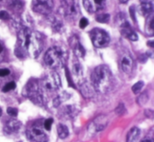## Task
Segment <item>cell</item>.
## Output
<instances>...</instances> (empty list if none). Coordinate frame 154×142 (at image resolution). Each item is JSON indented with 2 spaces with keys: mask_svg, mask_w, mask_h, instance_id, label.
<instances>
[{
  "mask_svg": "<svg viewBox=\"0 0 154 142\" xmlns=\"http://www.w3.org/2000/svg\"><path fill=\"white\" fill-rule=\"evenodd\" d=\"M9 74H10V70L8 69H6V68L0 69V76H1V77L6 76Z\"/></svg>",
  "mask_w": 154,
  "mask_h": 142,
  "instance_id": "cell-33",
  "label": "cell"
},
{
  "mask_svg": "<svg viewBox=\"0 0 154 142\" xmlns=\"http://www.w3.org/2000/svg\"><path fill=\"white\" fill-rule=\"evenodd\" d=\"M67 52L60 46H52L45 55V62L52 69H59L65 65L67 60Z\"/></svg>",
  "mask_w": 154,
  "mask_h": 142,
  "instance_id": "cell-3",
  "label": "cell"
},
{
  "mask_svg": "<svg viewBox=\"0 0 154 142\" xmlns=\"http://www.w3.org/2000/svg\"><path fill=\"white\" fill-rule=\"evenodd\" d=\"M69 97H70V95L68 94V93H67L66 92H64V93L59 94V96H57L55 99H54V101H53V105H54V107L56 108L59 107L62 102L65 101V100H67Z\"/></svg>",
  "mask_w": 154,
  "mask_h": 142,
  "instance_id": "cell-19",
  "label": "cell"
},
{
  "mask_svg": "<svg viewBox=\"0 0 154 142\" xmlns=\"http://www.w3.org/2000/svg\"><path fill=\"white\" fill-rule=\"evenodd\" d=\"M91 41L94 46L97 48H105L109 44L110 37L105 31L101 28H93L90 32Z\"/></svg>",
  "mask_w": 154,
  "mask_h": 142,
  "instance_id": "cell-7",
  "label": "cell"
},
{
  "mask_svg": "<svg viewBox=\"0 0 154 142\" xmlns=\"http://www.w3.org/2000/svg\"><path fill=\"white\" fill-rule=\"evenodd\" d=\"M108 119L107 116L101 114L95 117L88 126V130L92 133H97L102 131L107 126Z\"/></svg>",
  "mask_w": 154,
  "mask_h": 142,
  "instance_id": "cell-10",
  "label": "cell"
},
{
  "mask_svg": "<svg viewBox=\"0 0 154 142\" xmlns=\"http://www.w3.org/2000/svg\"><path fill=\"white\" fill-rule=\"evenodd\" d=\"M110 15L108 14H101L96 17V20L101 23H106L109 21Z\"/></svg>",
  "mask_w": 154,
  "mask_h": 142,
  "instance_id": "cell-25",
  "label": "cell"
},
{
  "mask_svg": "<svg viewBox=\"0 0 154 142\" xmlns=\"http://www.w3.org/2000/svg\"><path fill=\"white\" fill-rule=\"evenodd\" d=\"M10 16L8 13L6 11H0V20H6L9 19Z\"/></svg>",
  "mask_w": 154,
  "mask_h": 142,
  "instance_id": "cell-32",
  "label": "cell"
},
{
  "mask_svg": "<svg viewBox=\"0 0 154 142\" xmlns=\"http://www.w3.org/2000/svg\"><path fill=\"white\" fill-rule=\"evenodd\" d=\"M16 88V84L15 82H10L8 83H7L2 88V91L3 92H8L11 90H14V89Z\"/></svg>",
  "mask_w": 154,
  "mask_h": 142,
  "instance_id": "cell-27",
  "label": "cell"
},
{
  "mask_svg": "<svg viewBox=\"0 0 154 142\" xmlns=\"http://www.w3.org/2000/svg\"><path fill=\"white\" fill-rule=\"evenodd\" d=\"M89 24V22H88L87 19L85 17H82L80 20V23L79 25L81 28H84L87 26V25Z\"/></svg>",
  "mask_w": 154,
  "mask_h": 142,
  "instance_id": "cell-31",
  "label": "cell"
},
{
  "mask_svg": "<svg viewBox=\"0 0 154 142\" xmlns=\"http://www.w3.org/2000/svg\"><path fill=\"white\" fill-rule=\"evenodd\" d=\"M72 73H73V76L78 79H81V76H83V69L79 62L74 63L72 67Z\"/></svg>",
  "mask_w": 154,
  "mask_h": 142,
  "instance_id": "cell-21",
  "label": "cell"
},
{
  "mask_svg": "<svg viewBox=\"0 0 154 142\" xmlns=\"http://www.w3.org/2000/svg\"><path fill=\"white\" fill-rule=\"evenodd\" d=\"M121 69L124 73H130L133 67V59L129 54H124L120 60Z\"/></svg>",
  "mask_w": 154,
  "mask_h": 142,
  "instance_id": "cell-15",
  "label": "cell"
},
{
  "mask_svg": "<svg viewBox=\"0 0 154 142\" xmlns=\"http://www.w3.org/2000/svg\"><path fill=\"white\" fill-rule=\"evenodd\" d=\"M26 135L33 142H48V137L41 126L34 125L26 130Z\"/></svg>",
  "mask_w": 154,
  "mask_h": 142,
  "instance_id": "cell-9",
  "label": "cell"
},
{
  "mask_svg": "<svg viewBox=\"0 0 154 142\" xmlns=\"http://www.w3.org/2000/svg\"><path fill=\"white\" fill-rule=\"evenodd\" d=\"M59 11L65 19L70 20L77 19L80 14L79 6L76 0H62Z\"/></svg>",
  "mask_w": 154,
  "mask_h": 142,
  "instance_id": "cell-5",
  "label": "cell"
},
{
  "mask_svg": "<svg viewBox=\"0 0 154 142\" xmlns=\"http://www.w3.org/2000/svg\"><path fill=\"white\" fill-rule=\"evenodd\" d=\"M119 1L120 2H121V3H126L129 0H119Z\"/></svg>",
  "mask_w": 154,
  "mask_h": 142,
  "instance_id": "cell-37",
  "label": "cell"
},
{
  "mask_svg": "<svg viewBox=\"0 0 154 142\" xmlns=\"http://www.w3.org/2000/svg\"><path fill=\"white\" fill-rule=\"evenodd\" d=\"M81 91L83 96H84V97L90 98L92 96H93L94 91H95L94 90L92 86H90L87 82H84L81 84Z\"/></svg>",
  "mask_w": 154,
  "mask_h": 142,
  "instance_id": "cell-16",
  "label": "cell"
},
{
  "mask_svg": "<svg viewBox=\"0 0 154 142\" xmlns=\"http://www.w3.org/2000/svg\"><path fill=\"white\" fill-rule=\"evenodd\" d=\"M7 113L8 115L11 116V117H17L18 114V110L16 108L8 107L7 109Z\"/></svg>",
  "mask_w": 154,
  "mask_h": 142,
  "instance_id": "cell-29",
  "label": "cell"
},
{
  "mask_svg": "<svg viewBox=\"0 0 154 142\" xmlns=\"http://www.w3.org/2000/svg\"><path fill=\"white\" fill-rule=\"evenodd\" d=\"M153 14V13L150 14L149 16H147V20L146 25H145V31H146L147 35L149 36H153L154 33V27H153V22H154V18Z\"/></svg>",
  "mask_w": 154,
  "mask_h": 142,
  "instance_id": "cell-18",
  "label": "cell"
},
{
  "mask_svg": "<svg viewBox=\"0 0 154 142\" xmlns=\"http://www.w3.org/2000/svg\"><path fill=\"white\" fill-rule=\"evenodd\" d=\"M2 52H3V46H2V45L0 43V54L2 53Z\"/></svg>",
  "mask_w": 154,
  "mask_h": 142,
  "instance_id": "cell-36",
  "label": "cell"
},
{
  "mask_svg": "<svg viewBox=\"0 0 154 142\" xmlns=\"http://www.w3.org/2000/svg\"><path fill=\"white\" fill-rule=\"evenodd\" d=\"M53 122H54L53 118H48L47 119V120L45 121V123H44V126H45V129H46L47 130H48V131L51 130Z\"/></svg>",
  "mask_w": 154,
  "mask_h": 142,
  "instance_id": "cell-30",
  "label": "cell"
},
{
  "mask_svg": "<svg viewBox=\"0 0 154 142\" xmlns=\"http://www.w3.org/2000/svg\"><path fill=\"white\" fill-rule=\"evenodd\" d=\"M115 112L117 115H122L125 112V108L123 103H120L115 109Z\"/></svg>",
  "mask_w": 154,
  "mask_h": 142,
  "instance_id": "cell-28",
  "label": "cell"
},
{
  "mask_svg": "<svg viewBox=\"0 0 154 142\" xmlns=\"http://www.w3.org/2000/svg\"><path fill=\"white\" fill-rule=\"evenodd\" d=\"M144 82H142V81H139V82H138L137 83H135L132 88V91H133V93H135V94H138V93H140L141 91H142V88L144 87Z\"/></svg>",
  "mask_w": 154,
  "mask_h": 142,
  "instance_id": "cell-24",
  "label": "cell"
},
{
  "mask_svg": "<svg viewBox=\"0 0 154 142\" xmlns=\"http://www.w3.org/2000/svg\"><path fill=\"white\" fill-rule=\"evenodd\" d=\"M3 2H4V0H0V5H1V4H2Z\"/></svg>",
  "mask_w": 154,
  "mask_h": 142,
  "instance_id": "cell-39",
  "label": "cell"
},
{
  "mask_svg": "<svg viewBox=\"0 0 154 142\" xmlns=\"http://www.w3.org/2000/svg\"><path fill=\"white\" fill-rule=\"evenodd\" d=\"M21 126H22V123L19 120H11L7 122L5 128H4V131L6 134L8 135L15 134V133H18L20 131Z\"/></svg>",
  "mask_w": 154,
  "mask_h": 142,
  "instance_id": "cell-14",
  "label": "cell"
},
{
  "mask_svg": "<svg viewBox=\"0 0 154 142\" xmlns=\"http://www.w3.org/2000/svg\"><path fill=\"white\" fill-rule=\"evenodd\" d=\"M23 94L37 106H40L43 104V93L36 79H30L27 82L23 90Z\"/></svg>",
  "mask_w": 154,
  "mask_h": 142,
  "instance_id": "cell-4",
  "label": "cell"
},
{
  "mask_svg": "<svg viewBox=\"0 0 154 142\" xmlns=\"http://www.w3.org/2000/svg\"><path fill=\"white\" fill-rule=\"evenodd\" d=\"M77 114V109L73 106H66L63 109V114L68 117H73Z\"/></svg>",
  "mask_w": 154,
  "mask_h": 142,
  "instance_id": "cell-22",
  "label": "cell"
},
{
  "mask_svg": "<svg viewBox=\"0 0 154 142\" xmlns=\"http://www.w3.org/2000/svg\"><path fill=\"white\" fill-rule=\"evenodd\" d=\"M83 4L88 12L95 13L105 8L106 0H83Z\"/></svg>",
  "mask_w": 154,
  "mask_h": 142,
  "instance_id": "cell-11",
  "label": "cell"
},
{
  "mask_svg": "<svg viewBox=\"0 0 154 142\" xmlns=\"http://www.w3.org/2000/svg\"><path fill=\"white\" fill-rule=\"evenodd\" d=\"M142 4H152L153 5V0H140Z\"/></svg>",
  "mask_w": 154,
  "mask_h": 142,
  "instance_id": "cell-34",
  "label": "cell"
},
{
  "mask_svg": "<svg viewBox=\"0 0 154 142\" xmlns=\"http://www.w3.org/2000/svg\"><path fill=\"white\" fill-rule=\"evenodd\" d=\"M141 9H142V14L144 16H149L153 11V6L152 4H142L141 5Z\"/></svg>",
  "mask_w": 154,
  "mask_h": 142,
  "instance_id": "cell-23",
  "label": "cell"
},
{
  "mask_svg": "<svg viewBox=\"0 0 154 142\" xmlns=\"http://www.w3.org/2000/svg\"><path fill=\"white\" fill-rule=\"evenodd\" d=\"M148 100V96L146 93H143L142 94L140 95L137 99V103L139 106H144L145 103L147 102Z\"/></svg>",
  "mask_w": 154,
  "mask_h": 142,
  "instance_id": "cell-26",
  "label": "cell"
},
{
  "mask_svg": "<svg viewBox=\"0 0 154 142\" xmlns=\"http://www.w3.org/2000/svg\"><path fill=\"white\" fill-rule=\"evenodd\" d=\"M56 130H57L58 135L62 139H64L66 137H68V134H69L68 127L65 125L62 124V123H59L57 127H56Z\"/></svg>",
  "mask_w": 154,
  "mask_h": 142,
  "instance_id": "cell-20",
  "label": "cell"
},
{
  "mask_svg": "<svg viewBox=\"0 0 154 142\" xmlns=\"http://www.w3.org/2000/svg\"><path fill=\"white\" fill-rule=\"evenodd\" d=\"M91 82L95 91L108 93L113 84V76L110 68L105 64L97 66L91 74Z\"/></svg>",
  "mask_w": 154,
  "mask_h": 142,
  "instance_id": "cell-2",
  "label": "cell"
},
{
  "mask_svg": "<svg viewBox=\"0 0 154 142\" xmlns=\"http://www.w3.org/2000/svg\"><path fill=\"white\" fill-rule=\"evenodd\" d=\"M43 38L41 34L25 27L18 32L15 55L19 58H24L26 55L37 58L43 49Z\"/></svg>",
  "mask_w": 154,
  "mask_h": 142,
  "instance_id": "cell-1",
  "label": "cell"
},
{
  "mask_svg": "<svg viewBox=\"0 0 154 142\" xmlns=\"http://www.w3.org/2000/svg\"><path fill=\"white\" fill-rule=\"evenodd\" d=\"M142 142H153L151 139H144V140L142 141Z\"/></svg>",
  "mask_w": 154,
  "mask_h": 142,
  "instance_id": "cell-35",
  "label": "cell"
},
{
  "mask_svg": "<svg viewBox=\"0 0 154 142\" xmlns=\"http://www.w3.org/2000/svg\"><path fill=\"white\" fill-rule=\"evenodd\" d=\"M121 34L122 35V36L125 37V38H128L129 40L132 41H138V37L137 35L136 32L131 28L130 25L129 24L128 22H123L121 24V29H120Z\"/></svg>",
  "mask_w": 154,
  "mask_h": 142,
  "instance_id": "cell-12",
  "label": "cell"
},
{
  "mask_svg": "<svg viewBox=\"0 0 154 142\" xmlns=\"http://www.w3.org/2000/svg\"><path fill=\"white\" fill-rule=\"evenodd\" d=\"M2 109L0 108V117L2 116Z\"/></svg>",
  "mask_w": 154,
  "mask_h": 142,
  "instance_id": "cell-38",
  "label": "cell"
},
{
  "mask_svg": "<svg viewBox=\"0 0 154 142\" xmlns=\"http://www.w3.org/2000/svg\"><path fill=\"white\" fill-rule=\"evenodd\" d=\"M39 85L42 93L45 92H54L58 90L61 86L60 78L56 73L51 72L44 77Z\"/></svg>",
  "mask_w": 154,
  "mask_h": 142,
  "instance_id": "cell-6",
  "label": "cell"
},
{
  "mask_svg": "<svg viewBox=\"0 0 154 142\" xmlns=\"http://www.w3.org/2000/svg\"><path fill=\"white\" fill-rule=\"evenodd\" d=\"M69 44L72 46L75 55H77L78 57H81V58L84 56L85 49H84L83 46L81 45V43H80L79 40L78 39V38L76 36L72 37L70 39Z\"/></svg>",
  "mask_w": 154,
  "mask_h": 142,
  "instance_id": "cell-13",
  "label": "cell"
},
{
  "mask_svg": "<svg viewBox=\"0 0 154 142\" xmlns=\"http://www.w3.org/2000/svg\"><path fill=\"white\" fill-rule=\"evenodd\" d=\"M140 130L137 127H133L130 130L127 135L126 142H138L140 137Z\"/></svg>",
  "mask_w": 154,
  "mask_h": 142,
  "instance_id": "cell-17",
  "label": "cell"
},
{
  "mask_svg": "<svg viewBox=\"0 0 154 142\" xmlns=\"http://www.w3.org/2000/svg\"><path fill=\"white\" fill-rule=\"evenodd\" d=\"M54 8L53 0H32V8L35 12L43 15H48Z\"/></svg>",
  "mask_w": 154,
  "mask_h": 142,
  "instance_id": "cell-8",
  "label": "cell"
}]
</instances>
